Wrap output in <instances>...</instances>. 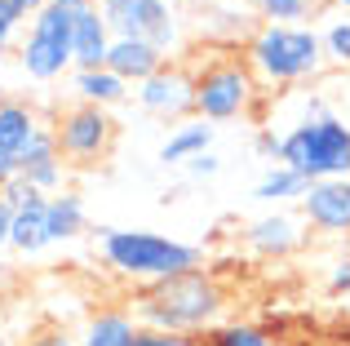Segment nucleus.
<instances>
[{
  "instance_id": "1",
  "label": "nucleus",
  "mask_w": 350,
  "mask_h": 346,
  "mask_svg": "<svg viewBox=\"0 0 350 346\" xmlns=\"http://www.w3.org/2000/svg\"><path fill=\"white\" fill-rule=\"evenodd\" d=\"M226 311V293L213 271L196 267L182 276L155 280L133 297V315L142 329H169V333H208L217 329Z\"/></svg>"
},
{
  "instance_id": "2",
  "label": "nucleus",
  "mask_w": 350,
  "mask_h": 346,
  "mask_svg": "<svg viewBox=\"0 0 350 346\" xmlns=\"http://www.w3.org/2000/svg\"><path fill=\"white\" fill-rule=\"evenodd\" d=\"M98 249H103V262L111 271L129 280H146V284L200 267L196 244L160 231H142V226H98Z\"/></svg>"
},
{
  "instance_id": "3",
  "label": "nucleus",
  "mask_w": 350,
  "mask_h": 346,
  "mask_svg": "<svg viewBox=\"0 0 350 346\" xmlns=\"http://www.w3.org/2000/svg\"><path fill=\"white\" fill-rule=\"evenodd\" d=\"M244 62L262 85H301L319 76L324 67V44L315 27H284V23H257L248 31Z\"/></svg>"
},
{
  "instance_id": "4",
  "label": "nucleus",
  "mask_w": 350,
  "mask_h": 346,
  "mask_svg": "<svg viewBox=\"0 0 350 346\" xmlns=\"http://www.w3.org/2000/svg\"><path fill=\"white\" fill-rule=\"evenodd\" d=\"M280 165L301 173L306 182L350 178V124L342 116L297 120L288 133H280Z\"/></svg>"
},
{
  "instance_id": "5",
  "label": "nucleus",
  "mask_w": 350,
  "mask_h": 346,
  "mask_svg": "<svg viewBox=\"0 0 350 346\" xmlns=\"http://www.w3.org/2000/svg\"><path fill=\"white\" fill-rule=\"evenodd\" d=\"M257 89L262 80L253 76L239 53H226V58H208L204 67L196 71V116L200 120H235V116H248L257 103Z\"/></svg>"
},
{
  "instance_id": "6",
  "label": "nucleus",
  "mask_w": 350,
  "mask_h": 346,
  "mask_svg": "<svg viewBox=\"0 0 350 346\" xmlns=\"http://www.w3.org/2000/svg\"><path fill=\"white\" fill-rule=\"evenodd\" d=\"M71 31H76V14L62 9L58 0H49V5L31 18L23 44H18V67H23V76L49 85V80H58L67 67H76Z\"/></svg>"
},
{
  "instance_id": "7",
  "label": "nucleus",
  "mask_w": 350,
  "mask_h": 346,
  "mask_svg": "<svg viewBox=\"0 0 350 346\" xmlns=\"http://www.w3.org/2000/svg\"><path fill=\"white\" fill-rule=\"evenodd\" d=\"M98 14L120 40H146L160 53L178 49V14L169 0H98Z\"/></svg>"
},
{
  "instance_id": "8",
  "label": "nucleus",
  "mask_w": 350,
  "mask_h": 346,
  "mask_svg": "<svg viewBox=\"0 0 350 346\" xmlns=\"http://www.w3.org/2000/svg\"><path fill=\"white\" fill-rule=\"evenodd\" d=\"M53 142H58L62 160L71 165H94L111 151L116 142V120L107 116V107H89V103H76L53 120Z\"/></svg>"
},
{
  "instance_id": "9",
  "label": "nucleus",
  "mask_w": 350,
  "mask_h": 346,
  "mask_svg": "<svg viewBox=\"0 0 350 346\" xmlns=\"http://www.w3.org/2000/svg\"><path fill=\"white\" fill-rule=\"evenodd\" d=\"M133 98L146 116L160 120H182L187 111H196V76L173 62H164L155 76H146L142 85H133Z\"/></svg>"
},
{
  "instance_id": "10",
  "label": "nucleus",
  "mask_w": 350,
  "mask_h": 346,
  "mask_svg": "<svg viewBox=\"0 0 350 346\" xmlns=\"http://www.w3.org/2000/svg\"><path fill=\"white\" fill-rule=\"evenodd\" d=\"M301 217L324 235H350V178H324L310 182L297 200Z\"/></svg>"
},
{
  "instance_id": "11",
  "label": "nucleus",
  "mask_w": 350,
  "mask_h": 346,
  "mask_svg": "<svg viewBox=\"0 0 350 346\" xmlns=\"http://www.w3.org/2000/svg\"><path fill=\"white\" fill-rule=\"evenodd\" d=\"M14 173L23 182H31L40 196H58L62 191V151L53 142V129H40L27 142V151L14 160Z\"/></svg>"
},
{
  "instance_id": "12",
  "label": "nucleus",
  "mask_w": 350,
  "mask_h": 346,
  "mask_svg": "<svg viewBox=\"0 0 350 346\" xmlns=\"http://www.w3.org/2000/svg\"><path fill=\"white\" fill-rule=\"evenodd\" d=\"M244 244L257 253V258H288V253L301 244V226H297L293 213H280V209H275V213H262L257 222H248Z\"/></svg>"
},
{
  "instance_id": "13",
  "label": "nucleus",
  "mask_w": 350,
  "mask_h": 346,
  "mask_svg": "<svg viewBox=\"0 0 350 346\" xmlns=\"http://www.w3.org/2000/svg\"><path fill=\"white\" fill-rule=\"evenodd\" d=\"M111 27L98 14V5L80 9L76 14V31H71V53H76V71H98L107 67V53H111Z\"/></svg>"
},
{
  "instance_id": "14",
  "label": "nucleus",
  "mask_w": 350,
  "mask_h": 346,
  "mask_svg": "<svg viewBox=\"0 0 350 346\" xmlns=\"http://www.w3.org/2000/svg\"><path fill=\"white\" fill-rule=\"evenodd\" d=\"M164 58L169 53H160L155 44L146 40H111V53H107V71H116L124 85H142L146 76H155V71L164 67Z\"/></svg>"
},
{
  "instance_id": "15",
  "label": "nucleus",
  "mask_w": 350,
  "mask_h": 346,
  "mask_svg": "<svg viewBox=\"0 0 350 346\" xmlns=\"http://www.w3.org/2000/svg\"><path fill=\"white\" fill-rule=\"evenodd\" d=\"M9 244L18 253H44L49 249V196H31L27 204L14 209V222H9Z\"/></svg>"
},
{
  "instance_id": "16",
  "label": "nucleus",
  "mask_w": 350,
  "mask_h": 346,
  "mask_svg": "<svg viewBox=\"0 0 350 346\" xmlns=\"http://www.w3.org/2000/svg\"><path fill=\"white\" fill-rule=\"evenodd\" d=\"M137 315L120 311V306H107V311H94L80 329V346H133L137 338Z\"/></svg>"
},
{
  "instance_id": "17",
  "label": "nucleus",
  "mask_w": 350,
  "mask_h": 346,
  "mask_svg": "<svg viewBox=\"0 0 350 346\" xmlns=\"http://www.w3.org/2000/svg\"><path fill=\"white\" fill-rule=\"evenodd\" d=\"M36 133H40V124H36L31 107L18 103V98H5V103H0V156L18 160Z\"/></svg>"
},
{
  "instance_id": "18",
  "label": "nucleus",
  "mask_w": 350,
  "mask_h": 346,
  "mask_svg": "<svg viewBox=\"0 0 350 346\" xmlns=\"http://www.w3.org/2000/svg\"><path fill=\"white\" fill-rule=\"evenodd\" d=\"M208 147H213V124L208 120L178 124V129L164 138V147H160V165H187V160L204 156Z\"/></svg>"
},
{
  "instance_id": "19",
  "label": "nucleus",
  "mask_w": 350,
  "mask_h": 346,
  "mask_svg": "<svg viewBox=\"0 0 350 346\" xmlns=\"http://www.w3.org/2000/svg\"><path fill=\"white\" fill-rule=\"evenodd\" d=\"M71 89H76V98H80V103H89V107H116V103H124V98H129V85L116 76V71H107V67L76 71V76H71Z\"/></svg>"
},
{
  "instance_id": "20",
  "label": "nucleus",
  "mask_w": 350,
  "mask_h": 346,
  "mask_svg": "<svg viewBox=\"0 0 350 346\" xmlns=\"http://www.w3.org/2000/svg\"><path fill=\"white\" fill-rule=\"evenodd\" d=\"M80 231H85V200L76 191L49 196V240L62 244V240H76Z\"/></svg>"
},
{
  "instance_id": "21",
  "label": "nucleus",
  "mask_w": 350,
  "mask_h": 346,
  "mask_svg": "<svg viewBox=\"0 0 350 346\" xmlns=\"http://www.w3.org/2000/svg\"><path fill=\"white\" fill-rule=\"evenodd\" d=\"M306 187H310V182L301 178V173H293L288 165H271L262 178H257L253 200H262V204H284V200H301Z\"/></svg>"
},
{
  "instance_id": "22",
  "label": "nucleus",
  "mask_w": 350,
  "mask_h": 346,
  "mask_svg": "<svg viewBox=\"0 0 350 346\" xmlns=\"http://www.w3.org/2000/svg\"><path fill=\"white\" fill-rule=\"evenodd\" d=\"M262 23H284V27H301V18H310L319 9V0H248Z\"/></svg>"
},
{
  "instance_id": "23",
  "label": "nucleus",
  "mask_w": 350,
  "mask_h": 346,
  "mask_svg": "<svg viewBox=\"0 0 350 346\" xmlns=\"http://www.w3.org/2000/svg\"><path fill=\"white\" fill-rule=\"evenodd\" d=\"M204 346H275V338L257 324H217L208 329Z\"/></svg>"
},
{
  "instance_id": "24",
  "label": "nucleus",
  "mask_w": 350,
  "mask_h": 346,
  "mask_svg": "<svg viewBox=\"0 0 350 346\" xmlns=\"http://www.w3.org/2000/svg\"><path fill=\"white\" fill-rule=\"evenodd\" d=\"M319 44H324V62H337V67H350V18H337L319 31Z\"/></svg>"
},
{
  "instance_id": "25",
  "label": "nucleus",
  "mask_w": 350,
  "mask_h": 346,
  "mask_svg": "<svg viewBox=\"0 0 350 346\" xmlns=\"http://www.w3.org/2000/svg\"><path fill=\"white\" fill-rule=\"evenodd\" d=\"M27 23V14H23V5L18 0H0V53L9 49V40L18 36V27Z\"/></svg>"
},
{
  "instance_id": "26",
  "label": "nucleus",
  "mask_w": 350,
  "mask_h": 346,
  "mask_svg": "<svg viewBox=\"0 0 350 346\" xmlns=\"http://www.w3.org/2000/svg\"><path fill=\"white\" fill-rule=\"evenodd\" d=\"M133 346H200L191 333H169V329H137Z\"/></svg>"
},
{
  "instance_id": "27",
  "label": "nucleus",
  "mask_w": 350,
  "mask_h": 346,
  "mask_svg": "<svg viewBox=\"0 0 350 346\" xmlns=\"http://www.w3.org/2000/svg\"><path fill=\"white\" fill-rule=\"evenodd\" d=\"M222 169V160L213 156V151H204V156H196V160H187V173L191 178H213V173Z\"/></svg>"
},
{
  "instance_id": "28",
  "label": "nucleus",
  "mask_w": 350,
  "mask_h": 346,
  "mask_svg": "<svg viewBox=\"0 0 350 346\" xmlns=\"http://www.w3.org/2000/svg\"><path fill=\"white\" fill-rule=\"evenodd\" d=\"M328 293H333V297L350 293V258H346V262H337V271L328 276Z\"/></svg>"
},
{
  "instance_id": "29",
  "label": "nucleus",
  "mask_w": 350,
  "mask_h": 346,
  "mask_svg": "<svg viewBox=\"0 0 350 346\" xmlns=\"http://www.w3.org/2000/svg\"><path fill=\"white\" fill-rule=\"evenodd\" d=\"M257 156H266L271 165H280V138H275L271 129H262V133H257Z\"/></svg>"
},
{
  "instance_id": "30",
  "label": "nucleus",
  "mask_w": 350,
  "mask_h": 346,
  "mask_svg": "<svg viewBox=\"0 0 350 346\" xmlns=\"http://www.w3.org/2000/svg\"><path fill=\"white\" fill-rule=\"evenodd\" d=\"M27 346H80V338H71V333L53 329V333H40V338H36V342H27Z\"/></svg>"
},
{
  "instance_id": "31",
  "label": "nucleus",
  "mask_w": 350,
  "mask_h": 346,
  "mask_svg": "<svg viewBox=\"0 0 350 346\" xmlns=\"http://www.w3.org/2000/svg\"><path fill=\"white\" fill-rule=\"evenodd\" d=\"M9 222H14V213H9V204L0 200V249L9 244Z\"/></svg>"
},
{
  "instance_id": "32",
  "label": "nucleus",
  "mask_w": 350,
  "mask_h": 346,
  "mask_svg": "<svg viewBox=\"0 0 350 346\" xmlns=\"http://www.w3.org/2000/svg\"><path fill=\"white\" fill-rule=\"evenodd\" d=\"M18 5H23V14H27V18H36L44 5H49V0H18Z\"/></svg>"
},
{
  "instance_id": "33",
  "label": "nucleus",
  "mask_w": 350,
  "mask_h": 346,
  "mask_svg": "<svg viewBox=\"0 0 350 346\" xmlns=\"http://www.w3.org/2000/svg\"><path fill=\"white\" fill-rule=\"evenodd\" d=\"M62 9H71V14H80V9H89V5H98V0H58Z\"/></svg>"
},
{
  "instance_id": "34",
  "label": "nucleus",
  "mask_w": 350,
  "mask_h": 346,
  "mask_svg": "<svg viewBox=\"0 0 350 346\" xmlns=\"http://www.w3.org/2000/svg\"><path fill=\"white\" fill-rule=\"evenodd\" d=\"M9 178H14V160H9V156H0V187H5Z\"/></svg>"
},
{
  "instance_id": "35",
  "label": "nucleus",
  "mask_w": 350,
  "mask_h": 346,
  "mask_svg": "<svg viewBox=\"0 0 350 346\" xmlns=\"http://www.w3.org/2000/svg\"><path fill=\"white\" fill-rule=\"evenodd\" d=\"M191 5H200V9H208V5H217V0H191Z\"/></svg>"
},
{
  "instance_id": "36",
  "label": "nucleus",
  "mask_w": 350,
  "mask_h": 346,
  "mask_svg": "<svg viewBox=\"0 0 350 346\" xmlns=\"http://www.w3.org/2000/svg\"><path fill=\"white\" fill-rule=\"evenodd\" d=\"M0 346H14V342H9V333H0Z\"/></svg>"
},
{
  "instance_id": "37",
  "label": "nucleus",
  "mask_w": 350,
  "mask_h": 346,
  "mask_svg": "<svg viewBox=\"0 0 350 346\" xmlns=\"http://www.w3.org/2000/svg\"><path fill=\"white\" fill-rule=\"evenodd\" d=\"M337 5H342V9H346V14H350V0H337Z\"/></svg>"
}]
</instances>
